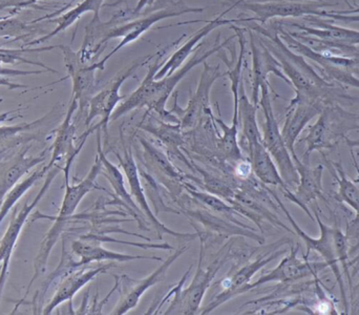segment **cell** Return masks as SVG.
Instances as JSON below:
<instances>
[{
	"label": "cell",
	"instance_id": "cell-34",
	"mask_svg": "<svg viewBox=\"0 0 359 315\" xmlns=\"http://www.w3.org/2000/svg\"><path fill=\"white\" fill-rule=\"evenodd\" d=\"M324 158L327 162V168L330 171L333 179L339 184V192H337V194H339V200L343 201L344 203L353 208L356 215H358L356 219L359 220V186L358 183L351 181L347 177L341 164L327 161L325 156Z\"/></svg>",
	"mask_w": 359,
	"mask_h": 315
},
{
	"label": "cell",
	"instance_id": "cell-25",
	"mask_svg": "<svg viewBox=\"0 0 359 315\" xmlns=\"http://www.w3.org/2000/svg\"><path fill=\"white\" fill-rule=\"evenodd\" d=\"M325 107H326L309 101H290V105L287 107L284 126L280 132L292 159L297 158L295 153L297 139L308 123L320 115Z\"/></svg>",
	"mask_w": 359,
	"mask_h": 315
},
{
	"label": "cell",
	"instance_id": "cell-21",
	"mask_svg": "<svg viewBox=\"0 0 359 315\" xmlns=\"http://www.w3.org/2000/svg\"><path fill=\"white\" fill-rule=\"evenodd\" d=\"M186 250H187V246L177 249L168 260L163 261L162 265L158 267L153 274H149V276L142 279V280H134V279L126 276V281H128L130 286H128L126 283H123L124 287L128 289L124 291V295H122L119 303L116 306L111 314L124 315L128 314V311H130V310L134 309V308L138 305L139 302H140L141 297H143V295H144L147 290H149L151 287L157 285L158 283L164 281L166 272H168L170 266H172Z\"/></svg>",
	"mask_w": 359,
	"mask_h": 315
},
{
	"label": "cell",
	"instance_id": "cell-28",
	"mask_svg": "<svg viewBox=\"0 0 359 315\" xmlns=\"http://www.w3.org/2000/svg\"><path fill=\"white\" fill-rule=\"evenodd\" d=\"M19 111L20 109L0 114V124L8 120L11 115ZM50 116H52V113L33 122H25V123L16 124V126H0V153L37 140L36 135H29L27 133L38 130L43 126Z\"/></svg>",
	"mask_w": 359,
	"mask_h": 315
},
{
	"label": "cell",
	"instance_id": "cell-16",
	"mask_svg": "<svg viewBox=\"0 0 359 315\" xmlns=\"http://www.w3.org/2000/svg\"><path fill=\"white\" fill-rule=\"evenodd\" d=\"M115 154L116 156H117L118 160H119L120 166L122 167L124 173H126L133 199H134L136 204L138 205L140 210L142 211L143 215L153 224L156 232H157L158 238L162 240V238H163L162 236H164V234H170V236H175V238L187 241L194 240V239L198 238V232H196V234H182V232H175V230L166 227L163 223H161V222L157 219V215H156V213H154L151 206H149V201H147V194H145L144 188H143L142 184H141L138 166H137V163L136 161H135L132 152L126 149L122 156L116 153V152Z\"/></svg>",
	"mask_w": 359,
	"mask_h": 315
},
{
	"label": "cell",
	"instance_id": "cell-47",
	"mask_svg": "<svg viewBox=\"0 0 359 315\" xmlns=\"http://www.w3.org/2000/svg\"><path fill=\"white\" fill-rule=\"evenodd\" d=\"M345 141L350 149H358L359 154V140H352V139L348 138V137H345Z\"/></svg>",
	"mask_w": 359,
	"mask_h": 315
},
{
	"label": "cell",
	"instance_id": "cell-9",
	"mask_svg": "<svg viewBox=\"0 0 359 315\" xmlns=\"http://www.w3.org/2000/svg\"><path fill=\"white\" fill-rule=\"evenodd\" d=\"M278 32L280 39L291 51L302 55L305 58L310 59L320 67V75L323 78L333 82V83L343 84V86L345 84V86L359 88V78L355 77L353 74L348 71L349 67L355 65V58L337 56L330 53L318 52L295 38L290 32L286 31L284 27H278Z\"/></svg>",
	"mask_w": 359,
	"mask_h": 315
},
{
	"label": "cell",
	"instance_id": "cell-7",
	"mask_svg": "<svg viewBox=\"0 0 359 315\" xmlns=\"http://www.w3.org/2000/svg\"><path fill=\"white\" fill-rule=\"evenodd\" d=\"M259 105H261L263 109L264 117H265V121L262 128L264 147L273 159L278 171L287 185L289 187L291 186L297 187L299 182V173H297L292 156L283 138L278 120L274 115L269 86H263L261 88Z\"/></svg>",
	"mask_w": 359,
	"mask_h": 315
},
{
	"label": "cell",
	"instance_id": "cell-19",
	"mask_svg": "<svg viewBox=\"0 0 359 315\" xmlns=\"http://www.w3.org/2000/svg\"><path fill=\"white\" fill-rule=\"evenodd\" d=\"M252 53V94L251 101L259 107V92L263 86H269V74H274L290 86L288 78L283 73L280 62L276 60L269 48L264 44L261 38L255 36V32L248 29Z\"/></svg>",
	"mask_w": 359,
	"mask_h": 315
},
{
	"label": "cell",
	"instance_id": "cell-44",
	"mask_svg": "<svg viewBox=\"0 0 359 315\" xmlns=\"http://www.w3.org/2000/svg\"><path fill=\"white\" fill-rule=\"evenodd\" d=\"M46 69H39V71H21V69H4L0 67V76L4 77H14V76H27L38 75V74L46 73Z\"/></svg>",
	"mask_w": 359,
	"mask_h": 315
},
{
	"label": "cell",
	"instance_id": "cell-2",
	"mask_svg": "<svg viewBox=\"0 0 359 315\" xmlns=\"http://www.w3.org/2000/svg\"><path fill=\"white\" fill-rule=\"evenodd\" d=\"M236 37V35L234 34L232 37L228 38L222 43H219V39L217 43L212 48L205 51L202 54H200L201 50H198V52L196 53L181 69L175 72L172 75L165 76L159 80L155 79V75L160 67L159 61L161 59L162 52L158 53L156 55L155 63L149 65L147 77L141 82L139 88L134 91L133 94L128 96L126 100H124L123 103L117 107L111 115V121H116L122 116L126 115L134 109L147 107V112L157 114L163 121L170 122V123H179L178 118L172 112L166 109V102L175 92V88L194 67L205 62L212 55L221 52Z\"/></svg>",
	"mask_w": 359,
	"mask_h": 315
},
{
	"label": "cell",
	"instance_id": "cell-36",
	"mask_svg": "<svg viewBox=\"0 0 359 315\" xmlns=\"http://www.w3.org/2000/svg\"><path fill=\"white\" fill-rule=\"evenodd\" d=\"M50 169L48 165L36 169L27 179L22 180L20 183L17 184V185L6 194L1 206H0V225H1L4 220L6 219L8 213H10L13 206L22 198L23 194L29 192V188L33 187V185H35L42 177H44Z\"/></svg>",
	"mask_w": 359,
	"mask_h": 315
},
{
	"label": "cell",
	"instance_id": "cell-5",
	"mask_svg": "<svg viewBox=\"0 0 359 315\" xmlns=\"http://www.w3.org/2000/svg\"><path fill=\"white\" fill-rule=\"evenodd\" d=\"M310 25L290 23L303 33H290L304 43L318 52L330 53L337 56L355 57L358 54L359 31L339 27L323 17L305 16Z\"/></svg>",
	"mask_w": 359,
	"mask_h": 315
},
{
	"label": "cell",
	"instance_id": "cell-40",
	"mask_svg": "<svg viewBox=\"0 0 359 315\" xmlns=\"http://www.w3.org/2000/svg\"><path fill=\"white\" fill-rule=\"evenodd\" d=\"M187 192L194 200L198 201L201 204L204 205L206 208L210 209V210L228 215H232L236 213L234 211L236 209L232 208L230 205L226 204L215 194H210V192H200V190L194 189L191 187H187Z\"/></svg>",
	"mask_w": 359,
	"mask_h": 315
},
{
	"label": "cell",
	"instance_id": "cell-3",
	"mask_svg": "<svg viewBox=\"0 0 359 315\" xmlns=\"http://www.w3.org/2000/svg\"><path fill=\"white\" fill-rule=\"evenodd\" d=\"M253 32L264 36V42L270 52L280 62V69L285 74L290 86L295 90L292 101H309L323 107H328L337 99H352L347 94L337 92L335 83L328 81L306 61L305 57L291 51L278 35V29L273 32L264 29L261 25L251 27Z\"/></svg>",
	"mask_w": 359,
	"mask_h": 315
},
{
	"label": "cell",
	"instance_id": "cell-20",
	"mask_svg": "<svg viewBox=\"0 0 359 315\" xmlns=\"http://www.w3.org/2000/svg\"><path fill=\"white\" fill-rule=\"evenodd\" d=\"M286 253L285 250H278V248L274 250L269 251L266 253L265 255L257 257L255 261L250 262V263L246 264V265L241 267L236 274H232L230 278L225 279L223 282L221 283L224 290L222 291L219 295H215L210 303L206 306L201 312L202 314H210L213 310L219 308V306L225 304L226 302L229 300L233 299L234 297L238 295V290L243 287L246 286L247 284L251 282L253 276L262 269L265 267L268 264L271 263L274 260L278 259L280 255H284Z\"/></svg>",
	"mask_w": 359,
	"mask_h": 315
},
{
	"label": "cell",
	"instance_id": "cell-10",
	"mask_svg": "<svg viewBox=\"0 0 359 315\" xmlns=\"http://www.w3.org/2000/svg\"><path fill=\"white\" fill-rule=\"evenodd\" d=\"M236 8L249 11L255 16L250 18H241L240 22L259 21L266 23L272 18H288V17L318 16L325 18L327 8L337 6V4L318 1V0H267V1H245L240 0L236 2Z\"/></svg>",
	"mask_w": 359,
	"mask_h": 315
},
{
	"label": "cell",
	"instance_id": "cell-26",
	"mask_svg": "<svg viewBox=\"0 0 359 315\" xmlns=\"http://www.w3.org/2000/svg\"><path fill=\"white\" fill-rule=\"evenodd\" d=\"M78 109V102L72 99L71 105L67 109V116L62 123L56 130V136H55L54 143L52 149V156H50V163L48 166L52 168L55 165H59L62 161H67L69 157H77L81 152L82 147H84L86 139L79 140V145H75L76 126L73 122L74 114Z\"/></svg>",
	"mask_w": 359,
	"mask_h": 315
},
{
	"label": "cell",
	"instance_id": "cell-41",
	"mask_svg": "<svg viewBox=\"0 0 359 315\" xmlns=\"http://www.w3.org/2000/svg\"><path fill=\"white\" fill-rule=\"evenodd\" d=\"M196 169L202 175L203 181H204V187L208 190V192L215 194V196H222V198L228 199V200L236 196L233 189L227 183H225L223 180L219 179V177L213 175L212 173H207V171L203 170V169L198 168V167H196Z\"/></svg>",
	"mask_w": 359,
	"mask_h": 315
},
{
	"label": "cell",
	"instance_id": "cell-4",
	"mask_svg": "<svg viewBox=\"0 0 359 315\" xmlns=\"http://www.w3.org/2000/svg\"><path fill=\"white\" fill-rule=\"evenodd\" d=\"M74 160L75 159L69 158L65 161V165L63 167L65 179V194L63 196L62 203H61L60 209H59V213L54 219H52L54 220V224L46 232L43 241L40 244L39 250H38L35 261H34V274L31 281H29V285H27L25 297L17 303L14 309H13L12 314H15L18 308L22 305L23 302L29 297V291H31L34 283L46 272L48 257H50L57 241L60 236H62L63 232L67 229V224L73 219L74 213H75L76 209L79 206L81 201L83 200L84 196L94 189L105 190L104 188L100 187L96 183L97 177L102 173V162H101L98 156H97L96 161L90 168V173L82 181L77 184L69 183V171H71Z\"/></svg>",
	"mask_w": 359,
	"mask_h": 315
},
{
	"label": "cell",
	"instance_id": "cell-35",
	"mask_svg": "<svg viewBox=\"0 0 359 315\" xmlns=\"http://www.w3.org/2000/svg\"><path fill=\"white\" fill-rule=\"evenodd\" d=\"M217 109H219V117H215V122L223 130V135L219 137V143H217L219 151L228 160L240 162L243 159L240 142H238V126L233 123L231 126H227L222 119L219 107Z\"/></svg>",
	"mask_w": 359,
	"mask_h": 315
},
{
	"label": "cell",
	"instance_id": "cell-6",
	"mask_svg": "<svg viewBox=\"0 0 359 315\" xmlns=\"http://www.w3.org/2000/svg\"><path fill=\"white\" fill-rule=\"evenodd\" d=\"M155 56H147L144 58L133 61L128 67H123L121 71L118 72L113 79L109 80L104 88L90 98L88 105V115L86 118V126L88 130L83 135L79 137L80 139H88L93 133L100 130L107 135L109 123L111 122V117L115 109H117L120 101L124 100L126 96L120 95V90L124 82L134 75L135 72L151 60Z\"/></svg>",
	"mask_w": 359,
	"mask_h": 315
},
{
	"label": "cell",
	"instance_id": "cell-8",
	"mask_svg": "<svg viewBox=\"0 0 359 315\" xmlns=\"http://www.w3.org/2000/svg\"><path fill=\"white\" fill-rule=\"evenodd\" d=\"M354 128H359L358 117L341 109L325 107L318 121L309 126L307 136L301 140L307 147L302 161L310 164V156L314 151L332 149L337 145L339 137L345 138L346 132Z\"/></svg>",
	"mask_w": 359,
	"mask_h": 315
},
{
	"label": "cell",
	"instance_id": "cell-31",
	"mask_svg": "<svg viewBox=\"0 0 359 315\" xmlns=\"http://www.w3.org/2000/svg\"><path fill=\"white\" fill-rule=\"evenodd\" d=\"M103 2H104V0H83V1L77 4L75 8L67 11V13L61 15L58 18L52 19L50 22L56 23V27H55L50 33L44 35L43 37L38 38V39L33 40L32 42H27V43L25 44V48L48 42V40L52 39L55 36L60 34L61 32L65 31V29L72 27V25H73L76 21L79 20L82 15L86 14V13L92 12L93 14H94V17H93L92 20H90L93 21V22L101 21L100 10L101 8H102Z\"/></svg>",
	"mask_w": 359,
	"mask_h": 315
},
{
	"label": "cell",
	"instance_id": "cell-24",
	"mask_svg": "<svg viewBox=\"0 0 359 315\" xmlns=\"http://www.w3.org/2000/svg\"><path fill=\"white\" fill-rule=\"evenodd\" d=\"M236 8V4H232L227 10L222 12L219 16L215 17V19L209 21L204 27H201L198 31H196L178 51H176V52L168 58V60L166 61L163 65L159 67L157 73H156L155 79H162V78L165 77V76L172 75L175 72L178 71L180 67L185 62L186 59L194 52V48L200 43L201 40L206 37L207 35H209L211 32L215 31L217 27H224V25H233V23L240 22L241 18H225L226 15H227L230 11Z\"/></svg>",
	"mask_w": 359,
	"mask_h": 315
},
{
	"label": "cell",
	"instance_id": "cell-48",
	"mask_svg": "<svg viewBox=\"0 0 359 315\" xmlns=\"http://www.w3.org/2000/svg\"><path fill=\"white\" fill-rule=\"evenodd\" d=\"M344 1H345V2H346V4H348V6H350V8H352L351 4H350L349 0H344Z\"/></svg>",
	"mask_w": 359,
	"mask_h": 315
},
{
	"label": "cell",
	"instance_id": "cell-22",
	"mask_svg": "<svg viewBox=\"0 0 359 315\" xmlns=\"http://www.w3.org/2000/svg\"><path fill=\"white\" fill-rule=\"evenodd\" d=\"M71 251L73 255L78 257L80 266L90 265L94 262H126L137 261V260H157L163 261L161 257H147V255H126V253H116L109 250L102 245V242L97 238L95 234H84L79 239L73 241L71 244Z\"/></svg>",
	"mask_w": 359,
	"mask_h": 315
},
{
	"label": "cell",
	"instance_id": "cell-38",
	"mask_svg": "<svg viewBox=\"0 0 359 315\" xmlns=\"http://www.w3.org/2000/svg\"><path fill=\"white\" fill-rule=\"evenodd\" d=\"M55 48H60V46H44V48H0V60L2 63H8V65H17V63H27V65H37V67H43L48 72L52 73H58L56 69L48 67L42 62L38 61H32L29 59L25 58L22 56L23 53L27 52H44V51H52Z\"/></svg>",
	"mask_w": 359,
	"mask_h": 315
},
{
	"label": "cell",
	"instance_id": "cell-15",
	"mask_svg": "<svg viewBox=\"0 0 359 315\" xmlns=\"http://www.w3.org/2000/svg\"><path fill=\"white\" fill-rule=\"evenodd\" d=\"M60 50L62 51L67 71V77L65 79L71 78L73 82L72 99L77 101L80 115H83L86 112L88 115V105L93 97V91L96 82L95 74L97 71H104L105 67H102L99 61L86 65L82 62L78 52H74L69 46H60Z\"/></svg>",
	"mask_w": 359,
	"mask_h": 315
},
{
	"label": "cell",
	"instance_id": "cell-46",
	"mask_svg": "<svg viewBox=\"0 0 359 315\" xmlns=\"http://www.w3.org/2000/svg\"><path fill=\"white\" fill-rule=\"evenodd\" d=\"M156 0H139L137 6L133 8V14L140 15L143 12L145 8L151 6V4H155Z\"/></svg>",
	"mask_w": 359,
	"mask_h": 315
},
{
	"label": "cell",
	"instance_id": "cell-49",
	"mask_svg": "<svg viewBox=\"0 0 359 315\" xmlns=\"http://www.w3.org/2000/svg\"><path fill=\"white\" fill-rule=\"evenodd\" d=\"M2 202H0V206H1Z\"/></svg>",
	"mask_w": 359,
	"mask_h": 315
},
{
	"label": "cell",
	"instance_id": "cell-23",
	"mask_svg": "<svg viewBox=\"0 0 359 315\" xmlns=\"http://www.w3.org/2000/svg\"><path fill=\"white\" fill-rule=\"evenodd\" d=\"M88 265L80 267L79 269L71 272L67 276H63L60 284L58 285L54 297H52L48 305L42 309L41 314L43 315L52 314L53 311L59 306L62 305L65 302H69V308L71 311L73 307V299L84 286L88 283L94 281L99 274L107 272L109 268H111L113 264H104V265L96 266V267H88Z\"/></svg>",
	"mask_w": 359,
	"mask_h": 315
},
{
	"label": "cell",
	"instance_id": "cell-33",
	"mask_svg": "<svg viewBox=\"0 0 359 315\" xmlns=\"http://www.w3.org/2000/svg\"><path fill=\"white\" fill-rule=\"evenodd\" d=\"M145 117L147 118V120L144 118L139 126L145 132L160 139L168 147V149L174 152L176 155L181 154L179 152V147L183 145V137H182V130H183L180 124L154 119L153 116H149V113H147Z\"/></svg>",
	"mask_w": 359,
	"mask_h": 315
},
{
	"label": "cell",
	"instance_id": "cell-45",
	"mask_svg": "<svg viewBox=\"0 0 359 315\" xmlns=\"http://www.w3.org/2000/svg\"><path fill=\"white\" fill-rule=\"evenodd\" d=\"M0 86H6V88H10V90L29 88V86H25V84L13 83V82L10 81L8 77H4V76H0Z\"/></svg>",
	"mask_w": 359,
	"mask_h": 315
},
{
	"label": "cell",
	"instance_id": "cell-29",
	"mask_svg": "<svg viewBox=\"0 0 359 315\" xmlns=\"http://www.w3.org/2000/svg\"><path fill=\"white\" fill-rule=\"evenodd\" d=\"M96 132L97 156L100 158L101 162H102V175H105L107 181L111 184L116 196H117L120 200H122V202L130 209L132 215H134L137 219L140 217V220H142L141 217H144V215H143L142 211L140 210L138 205L135 202L132 194L126 189V180H124L123 173L120 170L119 167L116 166L115 164H113V163L107 158V155H105L104 151H103L102 141H101V133H102V130H96Z\"/></svg>",
	"mask_w": 359,
	"mask_h": 315
},
{
	"label": "cell",
	"instance_id": "cell-13",
	"mask_svg": "<svg viewBox=\"0 0 359 315\" xmlns=\"http://www.w3.org/2000/svg\"><path fill=\"white\" fill-rule=\"evenodd\" d=\"M61 171H63V167L60 166V165L53 166L48 170V175H46V180H44L43 185H42L39 192L36 194L35 198L32 201H25V204L22 205L17 215L16 211H14L12 217H11L8 227L6 228L4 236L0 240V300H1L6 280H8V268H10L13 251H14L17 241H18L19 236H20L21 230H22L27 220L29 219L32 211L36 208L39 202H41L42 198L46 196V192L52 185L55 177Z\"/></svg>",
	"mask_w": 359,
	"mask_h": 315
},
{
	"label": "cell",
	"instance_id": "cell-37",
	"mask_svg": "<svg viewBox=\"0 0 359 315\" xmlns=\"http://www.w3.org/2000/svg\"><path fill=\"white\" fill-rule=\"evenodd\" d=\"M37 33H46L32 21L23 22L18 18L0 19V38H14L16 40L25 39Z\"/></svg>",
	"mask_w": 359,
	"mask_h": 315
},
{
	"label": "cell",
	"instance_id": "cell-27",
	"mask_svg": "<svg viewBox=\"0 0 359 315\" xmlns=\"http://www.w3.org/2000/svg\"><path fill=\"white\" fill-rule=\"evenodd\" d=\"M297 173L299 175V185L295 192L294 203L299 205L312 221H316V217L311 215L308 203L316 202L318 198L323 196V171L324 166H318L312 168L310 164H306L299 157L293 159Z\"/></svg>",
	"mask_w": 359,
	"mask_h": 315
},
{
	"label": "cell",
	"instance_id": "cell-12",
	"mask_svg": "<svg viewBox=\"0 0 359 315\" xmlns=\"http://www.w3.org/2000/svg\"><path fill=\"white\" fill-rule=\"evenodd\" d=\"M273 196L274 200L278 203V206L282 209L283 213L286 215L287 219L290 222L291 226H292L293 232L304 241L306 247H307V253H306V257L310 255L311 251H316V253L320 255L326 262L328 267L331 268L333 274H334L335 278H337V283L339 285V290H341V297H343L344 305H345L346 311H349L348 308L347 295H346L345 284H344L343 274L341 272V267H339V261L337 259V248H335V228L331 227V226L326 225L324 222L320 219V215H318L316 210L314 211L316 215V221L318 223V227L320 229V238H312L309 234H306L299 224L294 221L292 215L289 213L288 209L285 207L283 204L282 201L280 200L278 196L274 192H271Z\"/></svg>",
	"mask_w": 359,
	"mask_h": 315
},
{
	"label": "cell",
	"instance_id": "cell-18",
	"mask_svg": "<svg viewBox=\"0 0 359 315\" xmlns=\"http://www.w3.org/2000/svg\"><path fill=\"white\" fill-rule=\"evenodd\" d=\"M297 253H299V248L291 247L289 255L283 259L276 268L262 276L257 282L249 283L246 286L241 288L238 295L270 282H295V281L303 280V279L310 278V276H316L318 272L328 267L326 262L312 263V262L308 261L306 257L305 260L299 259L297 257Z\"/></svg>",
	"mask_w": 359,
	"mask_h": 315
},
{
	"label": "cell",
	"instance_id": "cell-11",
	"mask_svg": "<svg viewBox=\"0 0 359 315\" xmlns=\"http://www.w3.org/2000/svg\"><path fill=\"white\" fill-rule=\"evenodd\" d=\"M227 255H219L215 262H212L206 268L203 267L202 262L200 260L196 276L192 279L187 288L185 290H181L182 283L189 274L190 269H191L190 267L185 276H183V281L172 291L175 297L164 314L191 315L198 314V311H200L205 293L208 290L212 281L215 280L219 268L223 267L224 264L227 262Z\"/></svg>",
	"mask_w": 359,
	"mask_h": 315
},
{
	"label": "cell",
	"instance_id": "cell-30",
	"mask_svg": "<svg viewBox=\"0 0 359 315\" xmlns=\"http://www.w3.org/2000/svg\"><path fill=\"white\" fill-rule=\"evenodd\" d=\"M251 169L255 177L265 185L278 186L283 192L290 189L283 180L276 162L264 147L263 141L253 145L248 151Z\"/></svg>",
	"mask_w": 359,
	"mask_h": 315
},
{
	"label": "cell",
	"instance_id": "cell-14",
	"mask_svg": "<svg viewBox=\"0 0 359 315\" xmlns=\"http://www.w3.org/2000/svg\"><path fill=\"white\" fill-rule=\"evenodd\" d=\"M203 65L204 67L201 74L198 88L185 109L178 107V95L175 96V105L170 112L178 118L182 130L196 128L205 118L215 116L210 105L211 88L219 78L226 76V73H221L219 65L212 67L206 61L203 62Z\"/></svg>",
	"mask_w": 359,
	"mask_h": 315
},
{
	"label": "cell",
	"instance_id": "cell-43",
	"mask_svg": "<svg viewBox=\"0 0 359 315\" xmlns=\"http://www.w3.org/2000/svg\"><path fill=\"white\" fill-rule=\"evenodd\" d=\"M327 18L339 19L343 21H359V6L351 8L349 10L328 11Z\"/></svg>",
	"mask_w": 359,
	"mask_h": 315
},
{
	"label": "cell",
	"instance_id": "cell-1",
	"mask_svg": "<svg viewBox=\"0 0 359 315\" xmlns=\"http://www.w3.org/2000/svg\"><path fill=\"white\" fill-rule=\"evenodd\" d=\"M204 8H189L183 2H174L172 6L155 11L144 16H134L133 12L126 10L120 11L111 17L107 22L90 21L86 27V37L79 52L82 60L93 62L98 58L107 46V41L115 38H122L120 43L104 58L99 60L102 67H105L107 61L117 54L122 48L133 43L141 37L143 34L151 29L156 23L168 18L181 16L188 13H202Z\"/></svg>",
	"mask_w": 359,
	"mask_h": 315
},
{
	"label": "cell",
	"instance_id": "cell-17",
	"mask_svg": "<svg viewBox=\"0 0 359 315\" xmlns=\"http://www.w3.org/2000/svg\"><path fill=\"white\" fill-rule=\"evenodd\" d=\"M32 143L0 153V202L19 183L21 177L46 161V151L36 157H27Z\"/></svg>",
	"mask_w": 359,
	"mask_h": 315
},
{
	"label": "cell",
	"instance_id": "cell-50",
	"mask_svg": "<svg viewBox=\"0 0 359 315\" xmlns=\"http://www.w3.org/2000/svg\"><path fill=\"white\" fill-rule=\"evenodd\" d=\"M358 54H359V48H358Z\"/></svg>",
	"mask_w": 359,
	"mask_h": 315
},
{
	"label": "cell",
	"instance_id": "cell-32",
	"mask_svg": "<svg viewBox=\"0 0 359 315\" xmlns=\"http://www.w3.org/2000/svg\"><path fill=\"white\" fill-rule=\"evenodd\" d=\"M257 105H253L252 101L247 97L245 91L244 82L241 81L240 90H238V122L242 126V135L247 147L249 149L263 141L262 132L257 123Z\"/></svg>",
	"mask_w": 359,
	"mask_h": 315
},
{
	"label": "cell",
	"instance_id": "cell-42",
	"mask_svg": "<svg viewBox=\"0 0 359 315\" xmlns=\"http://www.w3.org/2000/svg\"><path fill=\"white\" fill-rule=\"evenodd\" d=\"M38 1L40 0H0V11L12 8V13H11V16H12L23 8L35 6Z\"/></svg>",
	"mask_w": 359,
	"mask_h": 315
},
{
	"label": "cell",
	"instance_id": "cell-39",
	"mask_svg": "<svg viewBox=\"0 0 359 315\" xmlns=\"http://www.w3.org/2000/svg\"><path fill=\"white\" fill-rule=\"evenodd\" d=\"M140 142L142 147H144L147 158L157 167V169H159L161 173H165L168 177H172V179H182L181 173L177 170L176 167L172 166V163L161 151L156 149L153 145H151L149 141L144 140V139H140Z\"/></svg>",
	"mask_w": 359,
	"mask_h": 315
}]
</instances>
